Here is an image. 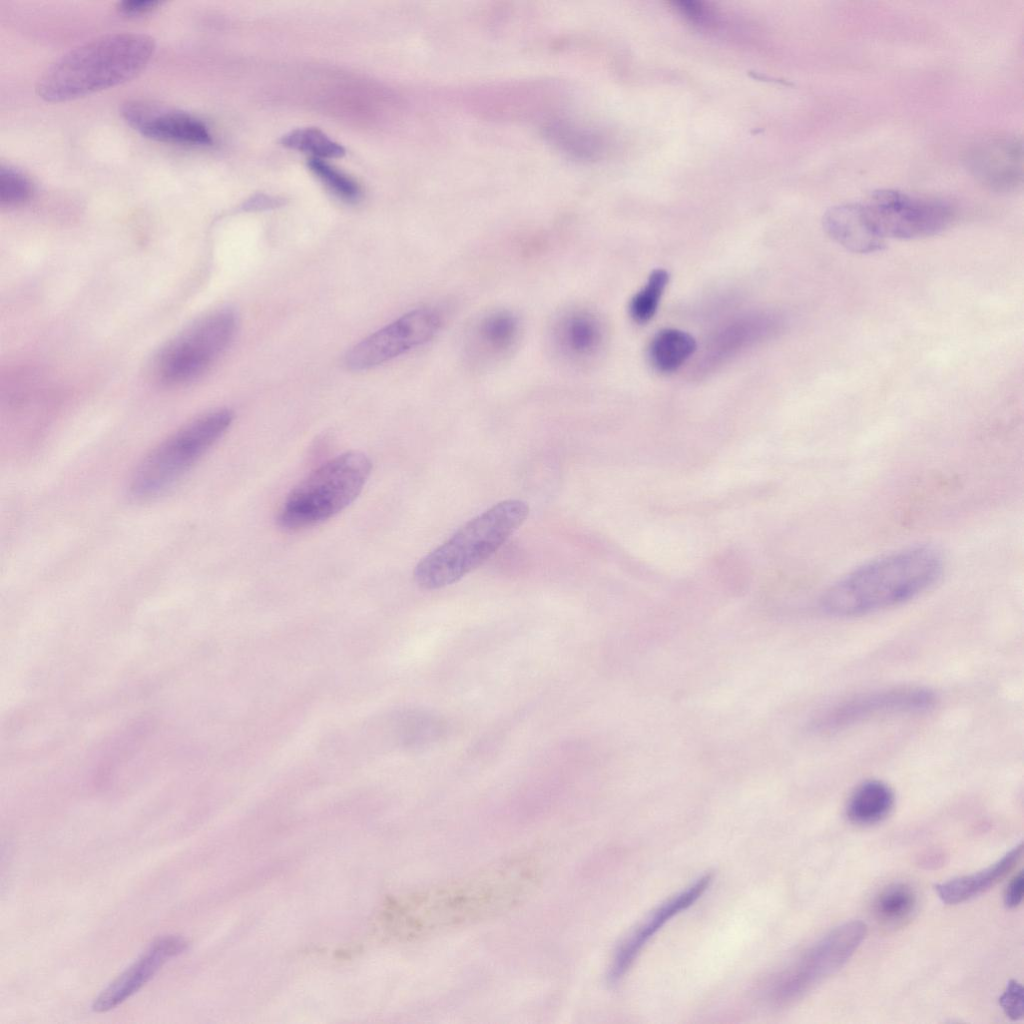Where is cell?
<instances>
[{"instance_id": "obj_1", "label": "cell", "mask_w": 1024, "mask_h": 1024, "mask_svg": "<svg viewBox=\"0 0 1024 1024\" xmlns=\"http://www.w3.org/2000/svg\"><path fill=\"white\" fill-rule=\"evenodd\" d=\"M541 879L535 859L516 856L392 901L384 927L393 937L416 940L445 934L503 915L528 900Z\"/></svg>"}, {"instance_id": "obj_2", "label": "cell", "mask_w": 1024, "mask_h": 1024, "mask_svg": "<svg viewBox=\"0 0 1024 1024\" xmlns=\"http://www.w3.org/2000/svg\"><path fill=\"white\" fill-rule=\"evenodd\" d=\"M943 566L941 554L930 546L893 552L833 584L822 596L821 607L835 617H855L902 604L933 586Z\"/></svg>"}, {"instance_id": "obj_3", "label": "cell", "mask_w": 1024, "mask_h": 1024, "mask_svg": "<svg viewBox=\"0 0 1024 1024\" xmlns=\"http://www.w3.org/2000/svg\"><path fill=\"white\" fill-rule=\"evenodd\" d=\"M154 39L142 33H113L87 41L63 54L40 76L38 95L63 102L122 84L151 60Z\"/></svg>"}, {"instance_id": "obj_4", "label": "cell", "mask_w": 1024, "mask_h": 1024, "mask_svg": "<svg viewBox=\"0 0 1024 1024\" xmlns=\"http://www.w3.org/2000/svg\"><path fill=\"white\" fill-rule=\"evenodd\" d=\"M528 515V504L519 499L494 504L424 556L415 566V582L436 590L459 581L488 560Z\"/></svg>"}, {"instance_id": "obj_5", "label": "cell", "mask_w": 1024, "mask_h": 1024, "mask_svg": "<svg viewBox=\"0 0 1024 1024\" xmlns=\"http://www.w3.org/2000/svg\"><path fill=\"white\" fill-rule=\"evenodd\" d=\"M371 468L370 459L358 451L324 463L288 494L278 513L279 526L299 530L338 514L361 493Z\"/></svg>"}, {"instance_id": "obj_6", "label": "cell", "mask_w": 1024, "mask_h": 1024, "mask_svg": "<svg viewBox=\"0 0 1024 1024\" xmlns=\"http://www.w3.org/2000/svg\"><path fill=\"white\" fill-rule=\"evenodd\" d=\"M232 421V411L218 409L179 428L140 462L130 482L131 495L151 499L173 487L225 434Z\"/></svg>"}, {"instance_id": "obj_7", "label": "cell", "mask_w": 1024, "mask_h": 1024, "mask_svg": "<svg viewBox=\"0 0 1024 1024\" xmlns=\"http://www.w3.org/2000/svg\"><path fill=\"white\" fill-rule=\"evenodd\" d=\"M237 316L231 309L214 311L167 342L153 362L155 378L165 386H181L201 376L232 340Z\"/></svg>"}, {"instance_id": "obj_8", "label": "cell", "mask_w": 1024, "mask_h": 1024, "mask_svg": "<svg viewBox=\"0 0 1024 1024\" xmlns=\"http://www.w3.org/2000/svg\"><path fill=\"white\" fill-rule=\"evenodd\" d=\"M866 924L845 922L823 936L768 983L765 996L776 1007L793 1003L839 971L866 935Z\"/></svg>"}, {"instance_id": "obj_9", "label": "cell", "mask_w": 1024, "mask_h": 1024, "mask_svg": "<svg viewBox=\"0 0 1024 1024\" xmlns=\"http://www.w3.org/2000/svg\"><path fill=\"white\" fill-rule=\"evenodd\" d=\"M874 230L884 239H917L945 230L953 219L947 203L894 189L874 191L862 203Z\"/></svg>"}, {"instance_id": "obj_10", "label": "cell", "mask_w": 1024, "mask_h": 1024, "mask_svg": "<svg viewBox=\"0 0 1024 1024\" xmlns=\"http://www.w3.org/2000/svg\"><path fill=\"white\" fill-rule=\"evenodd\" d=\"M442 322L441 314L433 308L410 311L355 345L347 353L345 364L354 371L378 366L430 341Z\"/></svg>"}, {"instance_id": "obj_11", "label": "cell", "mask_w": 1024, "mask_h": 1024, "mask_svg": "<svg viewBox=\"0 0 1024 1024\" xmlns=\"http://www.w3.org/2000/svg\"><path fill=\"white\" fill-rule=\"evenodd\" d=\"M934 703V693L926 688L882 689L837 703L821 713L812 726L817 732L830 733L881 716L925 711Z\"/></svg>"}, {"instance_id": "obj_12", "label": "cell", "mask_w": 1024, "mask_h": 1024, "mask_svg": "<svg viewBox=\"0 0 1024 1024\" xmlns=\"http://www.w3.org/2000/svg\"><path fill=\"white\" fill-rule=\"evenodd\" d=\"M964 162L971 175L992 191L1012 192L1022 184V141L1015 135L992 134L975 140L966 149Z\"/></svg>"}, {"instance_id": "obj_13", "label": "cell", "mask_w": 1024, "mask_h": 1024, "mask_svg": "<svg viewBox=\"0 0 1024 1024\" xmlns=\"http://www.w3.org/2000/svg\"><path fill=\"white\" fill-rule=\"evenodd\" d=\"M125 121L145 137L186 145H209L207 127L192 115L147 101H130L122 106Z\"/></svg>"}, {"instance_id": "obj_14", "label": "cell", "mask_w": 1024, "mask_h": 1024, "mask_svg": "<svg viewBox=\"0 0 1024 1024\" xmlns=\"http://www.w3.org/2000/svg\"><path fill=\"white\" fill-rule=\"evenodd\" d=\"M711 882L712 876L706 874L657 907L617 949L609 968V981H619L650 939L670 919L693 905L709 888Z\"/></svg>"}, {"instance_id": "obj_15", "label": "cell", "mask_w": 1024, "mask_h": 1024, "mask_svg": "<svg viewBox=\"0 0 1024 1024\" xmlns=\"http://www.w3.org/2000/svg\"><path fill=\"white\" fill-rule=\"evenodd\" d=\"M188 943L180 936H164L150 947L94 1000L95 1012L109 1011L141 989L169 959L186 951Z\"/></svg>"}, {"instance_id": "obj_16", "label": "cell", "mask_w": 1024, "mask_h": 1024, "mask_svg": "<svg viewBox=\"0 0 1024 1024\" xmlns=\"http://www.w3.org/2000/svg\"><path fill=\"white\" fill-rule=\"evenodd\" d=\"M519 318L509 310H495L477 319L467 331L464 349L476 364H489L507 356L520 339Z\"/></svg>"}, {"instance_id": "obj_17", "label": "cell", "mask_w": 1024, "mask_h": 1024, "mask_svg": "<svg viewBox=\"0 0 1024 1024\" xmlns=\"http://www.w3.org/2000/svg\"><path fill=\"white\" fill-rule=\"evenodd\" d=\"M603 340L602 323L587 310H570L552 327V347L569 364L580 365L591 360L601 349Z\"/></svg>"}, {"instance_id": "obj_18", "label": "cell", "mask_w": 1024, "mask_h": 1024, "mask_svg": "<svg viewBox=\"0 0 1024 1024\" xmlns=\"http://www.w3.org/2000/svg\"><path fill=\"white\" fill-rule=\"evenodd\" d=\"M822 222L827 235L850 252L870 254L885 247V239L874 230L861 203L833 206Z\"/></svg>"}, {"instance_id": "obj_19", "label": "cell", "mask_w": 1024, "mask_h": 1024, "mask_svg": "<svg viewBox=\"0 0 1024 1024\" xmlns=\"http://www.w3.org/2000/svg\"><path fill=\"white\" fill-rule=\"evenodd\" d=\"M1023 852L1020 842L999 860L981 871L960 876L935 885L939 898L946 904L970 900L1000 882L1018 863Z\"/></svg>"}, {"instance_id": "obj_20", "label": "cell", "mask_w": 1024, "mask_h": 1024, "mask_svg": "<svg viewBox=\"0 0 1024 1024\" xmlns=\"http://www.w3.org/2000/svg\"><path fill=\"white\" fill-rule=\"evenodd\" d=\"M894 805L891 788L880 780H867L851 793L847 805L848 819L858 825H872L885 819Z\"/></svg>"}, {"instance_id": "obj_21", "label": "cell", "mask_w": 1024, "mask_h": 1024, "mask_svg": "<svg viewBox=\"0 0 1024 1024\" xmlns=\"http://www.w3.org/2000/svg\"><path fill=\"white\" fill-rule=\"evenodd\" d=\"M696 350L695 339L687 332L666 328L660 330L651 340L648 357L659 372L677 370Z\"/></svg>"}, {"instance_id": "obj_22", "label": "cell", "mask_w": 1024, "mask_h": 1024, "mask_svg": "<svg viewBox=\"0 0 1024 1024\" xmlns=\"http://www.w3.org/2000/svg\"><path fill=\"white\" fill-rule=\"evenodd\" d=\"M916 906V894L906 883H893L875 898V916L884 924L896 925L910 917Z\"/></svg>"}, {"instance_id": "obj_23", "label": "cell", "mask_w": 1024, "mask_h": 1024, "mask_svg": "<svg viewBox=\"0 0 1024 1024\" xmlns=\"http://www.w3.org/2000/svg\"><path fill=\"white\" fill-rule=\"evenodd\" d=\"M546 134L559 148L577 157L593 158L602 148V141L598 135L575 124H550L546 128Z\"/></svg>"}, {"instance_id": "obj_24", "label": "cell", "mask_w": 1024, "mask_h": 1024, "mask_svg": "<svg viewBox=\"0 0 1024 1024\" xmlns=\"http://www.w3.org/2000/svg\"><path fill=\"white\" fill-rule=\"evenodd\" d=\"M281 144L293 150L310 153L319 159L339 158L345 154V149L340 144L317 128L295 129L282 137Z\"/></svg>"}, {"instance_id": "obj_25", "label": "cell", "mask_w": 1024, "mask_h": 1024, "mask_svg": "<svg viewBox=\"0 0 1024 1024\" xmlns=\"http://www.w3.org/2000/svg\"><path fill=\"white\" fill-rule=\"evenodd\" d=\"M668 281L669 274L665 269H654L650 273L646 284L629 303V314L635 322L646 323L654 316Z\"/></svg>"}, {"instance_id": "obj_26", "label": "cell", "mask_w": 1024, "mask_h": 1024, "mask_svg": "<svg viewBox=\"0 0 1024 1024\" xmlns=\"http://www.w3.org/2000/svg\"><path fill=\"white\" fill-rule=\"evenodd\" d=\"M308 166L321 182L341 199L354 202L360 198L361 192L357 183L323 159L312 157L308 161Z\"/></svg>"}, {"instance_id": "obj_27", "label": "cell", "mask_w": 1024, "mask_h": 1024, "mask_svg": "<svg viewBox=\"0 0 1024 1024\" xmlns=\"http://www.w3.org/2000/svg\"><path fill=\"white\" fill-rule=\"evenodd\" d=\"M33 192L29 179L18 170L8 166L0 168V203L15 206L27 201Z\"/></svg>"}, {"instance_id": "obj_28", "label": "cell", "mask_w": 1024, "mask_h": 1024, "mask_svg": "<svg viewBox=\"0 0 1024 1024\" xmlns=\"http://www.w3.org/2000/svg\"><path fill=\"white\" fill-rule=\"evenodd\" d=\"M401 735L408 743H421L432 739L440 732V723L423 714L406 715L401 721Z\"/></svg>"}, {"instance_id": "obj_29", "label": "cell", "mask_w": 1024, "mask_h": 1024, "mask_svg": "<svg viewBox=\"0 0 1024 1024\" xmlns=\"http://www.w3.org/2000/svg\"><path fill=\"white\" fill-rule=\"evenodd\" d=\"M999 1005L1011 1020H1020L1024 1014V990L1016 980H1010L999 998Z\"/></svg>"}, {"instance_id": "obj_30", "label": "cell", "mask_w": 1024, "mask_h": 1024, "mask_svg": "<svg viewBox=\"0 0 1024 1024\" xmlns=\"http://www.w3.org/2000/svg\"><path fill=\"white\" fill-rule=\"evenodd\" d=\"M1024 894V874L1020 871L1013 877L1007 886L1004 894V903L1008 908H1015L1020 905Z\"/></svg>"}, {"instance_id": "obj_31", "label": "cell", "mask_w": 1024, "mask_h": 1024, "mask_svg": "<svg viewBox=\"0 0 1024 1024\" xmlns=\"http://www.w3.org/2000/svg\"><path fill=\"white\" fill-rule=\"evenodd\" d=\"M160 4L157 0H125L118 3V10L126 15H140L154 10Z\"/></svg>"}, {"instance_id": "obj_32", "label": "cell", "mask_w": 1024, "mask_h": 1024, "mask_svg": "<svg viewBox=\"0 0 1024 1024\" xmlns=\"http://www.w3.org/2000/svg\"><path fill=\"white\" fill-rule=\"evenodd\" d=\"M283 204V199H280L278 197H272L265 194H257L249 198L243 204V209L246 211H262L274 209L282 206Z\"/></svg>"}]
</instances>
